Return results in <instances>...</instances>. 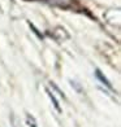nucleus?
<instances>
[{"label":"nucleus","instance_id":"2","mask_svg":"<svg viewBox=\"0 0 121 127\" xmlns=\"http://www.w3.org/2000/svg\"><path fill=\"white\" fill-rule=\"evenodd\" d=\"M96 75H98V78H99V79H100V80H102V82H103V83H104V84H107V86H108V87H111V84H109V83H108V80H107V79H106L104 77H103V75H102V74H100V71H99V70H98V71H96Z\"/></svg>","mask_w":121,"mask_h":127},{"label":"nucleus","instance_id":"3","mask_svg":"<svg viewBox=\"0 0 121 127\" xmlns=\"http://www.w3.org/2000/svg\"><path fill=\"white\" fill-rule=\"evenodd\" d=\"M27 122H29V126L30 127H35V123H34V119L31 118V121H30V118L27 117Z\"/></svg>","mask_w":121,"mask_h":127},{"label":"nucleus","instance_id":"1","mask_svg":"<svg viewBox=\"0 0 121 127\" xmlns=\"http://www.w3.org/2000/svg\"><path fill=\"white\" fill-rule=\"evenodd\" d=\"M47 92H48V96L51 97V100H52V102H54V105H55V108H56V110L60 113V112H61V108H60V105H59V102H57V100L55 99V96H54L52 94H51L50 91H47Z\"/></svg>","mask_w":121,"mask_h":127}]
</instances>
